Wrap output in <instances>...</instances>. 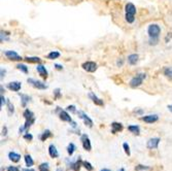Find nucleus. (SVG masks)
I'll list each match as a JSON object with an SVG mask.
<instances>
[{"label": "nucleus", "mask_w": 172, "mask_h": 171, "mask_svg": "<svg viewBox=\"0 0 172 171\" xmlns=\"http://www.w3.org/2000/svg\"><path fill=\"white\" fill-rule=\"evenodd\" d=\"M163 73L168 79L172 81V67H165L164 70H163Z\"/></svg>", "instance_id": "24"}, {"label": "nucleus", "mask_w": 172, "mask_h": 171, "mask_svg": "<svg viewBox=\"0 0 172 171\" xmlns=\"http://www.w3.org/2000/svg\"><path fill=\"white\" fill-rule=\"evenodd\" d=\"M24 159H25V163H26L27 166H28V167L33 166V164H34V161H33V159L31 158V156H30V155H26Z\"/></svg>", "instance_id": "27"}, {"label": "nucleus", "mask_w": 172, "mask_h": 171, "mask_svg": "<svg viewBox=\"0 0 172 171\" xmlns=\"http://www.w3.org/2000/svg\"><path fill=\"white\" fill-rule=\"evenodd\" d=\"M135 112H136L137 115H142L143 114V111H142V109H136V111H135Z\"/></svg>", "instance_id": "44"}, {"label": "nucleus", "mask_w": 172, "mask_h": 171, "mask_svg": "<svg viewBox=\"0 0 172 171\" xmlns=\"http://www.w3.org/2000/svg\"><path fill=\"white\" fill-rule=\"evenodd\" d=\"M128 130L130 131L131 133L136 134V135H139L140 133V128L137 126V125H131V126H128Z\"/></svg>", "instance_id": "22"}, {"label": "nucleus", "mask_w": 172, "mask_h": 171, "mask_svg": "<svg viewBox=\"0 0 172 171\" xmlns=\"http://www.w3.org/2000/svg\"><path fill=\"white\" fill-rule=\"evenodd\" d=\"M48 154L52 158H58L59 157V152H58V149L56 148V146L54 144H51L48 146Z\"/></svg>", "instance_id": "19"}, {"label": "nucleus", "mask_w": 172, "mask_h": 171, "mask_svg": "<svg viewBox=\"0 0 172 171\" xmlns=\"http://www.w3.org/2000/svg\"><path fill=\"white\" fill-rule=\"evenodd\" d=\"M27 81H28V84L30 86H32L33 88H35V89H38V90H45L48 89V86L44 84L42 81H36L34 78H28L27 79Z\"/></svg>", "instance_id": "5"}, {"label": "nucleus", "mask_w": 172, "mask_h": 171, "mask_svg": "<svg viewBox=\"0 0 172 171\" xmlns=\"http://www.w3.org/2000/svg\"><path fill=\"white\" fill-rule=\"evenodd\" d=\"M82 166H84L88 171H93V169H94V167L92 166L91 163H89V162H87V161H82Z\"/></svg>", "instance_id": "30"}, {"label": "nucleus", "mask_w": 172, "mask_h": 171, "mask_svg": "<svg viewBox=\"0 0 172 171\" xmlns=\"http://www.w3.org/2000/svg\"><path fill=\"white\" fill-rule=\"evenodd\" d=\"M6 134H7V128L6 127H3V129H2V135H6Z\"/></svg>", "instance_id": "42"}, {"label": "nucleus", "mask_w": 172, "mask_h": 171, "mask_svg": "<svg viewBox=\"0 0 172 171\" xmlns=\"http://www.w3.org/2000/svg\"><path fill=\"white\" fill-rule=\"evenodd\" d=\"M55 68L57 70H62L63 69V66L60 65V64H55Z\"/></svg>", "instance_id": "41"}, {"label": "nucleus", "mask_w": 172, "mask_h": 171, "mask_svg": "<svg viewBox=\"0 0 172 171\" xmlns=\"http://www.w3.org/2000/svg\"><path fill=\"white\" fill-rule=\"evenodd\" d=\"M167 108L169 109V111H171V112H172V104L168 105V106H167Z\"/></svg>", "instance_id": "47"}, {"label": "nucleus", "mask_w": 172, "mask_h": 171, "mask_svg": "<svg viewBox=\"0 0 172 171\" xmlns=\"http://www.w3.org/2000/svg\"><path fill=\"white\" fill-rule=\"evenodd\" d=\"M36 70H37V72L39 73V75H40L44 79H47V78H48V70L45 69V67H44V65L39 64V65L36 66Z\"/></svg>", "instance_id": "14"}, {"label": "nucleus", "mask_w": 172, "mask_h": 171, "mask_svg": "<svg viewBox=\"0 0 172 171\" xmlns=\"http://www.w3.org/2000/svg\"><path fill=\"white\" fill-rule=\"evenodd\" d=\"M7 88L10 91H15V92H19L22 88V84L20 81H10L7 84Z\"/></svg>", "instance_id": "13"}, {"label": "nucleus", "mask_w": 172, "mask_h": 171, "mask_svg": "<svg viewBox=\"0 0 172 171\" xmlns=\"http://www.w3.org/2000/svg\"><path fill=\"white\" fill-rule=\"evenodd\" d=\"M5 72H6V71H5V69L1 68V75H0V77H1V79L3 78V76L5 75Z\"/></svg>", "instance_id": "43"}, {"label": "nucleus", "mask_w": 172, "mask_h": 171, "mask_svg": "<svg viewBox=\"0 0 172 171\" xmlns=\"http://www.w3.org/2000/svg\"><path fill=\"white\" fill-rule=\"evenodd\" d=\"M57 171H63V170H62V169H61V168H59V169H58Z\"/></svg>", "instance_id": "50"}, {"label": "nucleus", "mask_w": 172, "mask_h": 171, "mask_svg": "<svg viewBox=\"0 0 172 171\" xmlns=\"http://www.w3.org/2000/svg\"><path fill=\"white\" fill-rule=\"evenodd\" d=\"M147 34H149V44L157 45L159 42L160 34H161V28L158 24H150L147 28Z\"/></svg>", "instance_id": "1"}, {"label": "nucleus", "mask_w": 172, "mask_h": 171, "mask_svg": "<svg viewBox=\"0 0 172 171\" xmlns=\"http://www.w3.org/2000/svg\"><path fill=\"white\" fill-rule=\"evenodd\" d=\"M8 158H10V161H13V162H15V163H17V162L20 161L21 156L19 154H17V152H10V154H8Z\"/></svg>", "instance_id": "21"}, {"label": "nucleus", "mask_w": 172, "mask_h": 171, "mask_svg": "<svg viewBox=\"0 0 172 171\" xmlns=\"http://www.w3.org/2000/svg\"><path fill=\"white\" fill-rule=\"evenodd\" d=\"M89 98L92 99V101H93L96 105H99V106H103L104 105V102L102 99L98 98V97L95 95L94 93H89Z\"/></svg>", "instance_id": "16"}, {"label": "nucleus", "mask_w": 172, "mask_h": 171, "mask_svg": "<svg viewBox=\"0 0 172 171\" xmlns=\"http://www.w3.org/2000/svg\"><path fill=\"white\" fill-rule=\"evenodd\" d=\"M60 56H61V54L59 53V52L53 51V52H51V53L48 54L47 58H48V59H50V60H54V59H58Z\"/></svg>", "instance_id": "25"}, {"label": "nucleus", "mask_w": 172, "mask_h": 171, "mask_svg": "<svg viewBox=\"0 0 172 171\" xmlns=\"http://www.w3.org/2000/svg\"><path fill=\"white\" fill-rule=\"evenodd\" d=\"M159 143H160V138H158V137H156V138H150L149 141H147L146 146H147V148H149V149H155V148H158Z\"/></svg>", "instance_id": "11"}, {"label": "nucleus", "mask_w": 172, "mask_h": 171, "mask_svg": "<svg viewBox=\"0 0 172 171\" xmlns=\"http://www.w3.org/2000/svg\"><path fill=\"white\" fill-rule=\"evenodd\" d=\"M138 55L137 54H131L128 56V63L130 64V65H135L137 62H138Z\"/></svg>", "instance_id": "20"}, {"label": "nucleus", "mask_w": 172, "mask_h": 171, "mask_svg": "<svg viewBox=\"0 0 172 171\" xmlns=\"http://www.w3.org/2000/svg\"><path fill=\"white\" fill-rule=\"evenodd\" d=\"M62 97V94H61V90L59 88H57V89H55L54 91V98L55 99H58V98H61Z\"/></svg>", "instance_id": "32"}, {"label": "nucleus", "mask_w": 172, "mask_h": 171, "mask_svg": "<svg viewBox=\"0 0 172 171\" xmlns=\"http://www.w3.org/2000/svg\"><path fill=\"white\" fill-rule=\"evenodd\" d=\"M101 171H110V170H109V169H106V168H105V169H102Z\"/></svg>", "instance_id": "48"}, {"label": "nucleus", "mask_w": 172, "mask_h": 171, "mask_svg": "<svg viewBox=\"0 0 172 171\" xmlns=\"http://www.w3.org/2000/svg\"><path fill=\"white\" fill-rule=\"evenodd\" d=\"M82 69L88 72H95L97 70V64L93 61H87V62L82 63Z\"/></svg>", "instance_id": "6"}, {"label": "nucleus", "mask_w": 172, "mask_h": 171, "mask_svg": "<svg viewBox=\"0 0 172 171\" xmlns=\"http://www.w3.org/2000/svg\"><path fill=\"white\" fill-rule=\"evenodd\" d=\"M149 167L147 166H143V165H138V166L135 167V170L136 171H143V170H149Z\"/></svg>", "instance_id": "35"}, {"label": "nucleus", "mask_w": 172, "mask_h": 171, "mask_svg": "<svg viewBox=\"0 0 172 171\" xmlns=\"http://www.w3.org/2000/svg\"><path fill=\"white\" fill-rule=\"evenodd\" d=\"M118 171H125V169H124V168H121V169H119Z\"/></svg>", "instance_id": "49"}, {"label": "nucleus", "mask_w": 172, "mask_h": 171, "mask_svg": "<svg viewBox=\"0 0 172 171\" xmlns=\"http://www.w3.org/2000/svg\"><path fill=\"white\" fill-rule=\"evenodd\" d=\"M145 77H146L145 73H138L136 76H134V77L131 79L129 85H130L131 88H137V87H139V86H141L143 79Z\"/></svg>", "instance_id": "4"}, {"label": "nucleus", "mask_w": 172, "mask_h": 171, "mask_svg": "<svg viewBox=\"0 0 172 171\" xmlns=\"http://www.w3.org/2000/svg\"><path fill=\"white\" fill-rule=\"evenodd\" d=\"M39 171H48V163H42L39 166Z\"/></svg>", "instance_id": "34"}, {"label": "nucleus", "mask_w": 172, "mask_h": 171, "mask_svg": "<svg viewBox=\"0 0 172 171\" xmlns=\"http://www.w3.org/2000/svg\"><path fill=\"white\" fill-rule=\"evenodd\" d=\"M82 165V161L78 158L75 162H71L69 164V168L72 169L73 171H79V168H81Z\"/></svg>", "instance_id": "15"}, {"label": "nucleus", "mask_w": 172, "mask_h": 171, "mask_svg": "<svg viewBox=\"0 0 172 171\" xmlns=\"http://www.w3.org/2000/svg\"><path fill=\"white\" fill-rule=\"evenodd\" d=\"M75 149H76V148H75L74 143H69L68 146H67V152H68L69 156H72Z\"/></svg>", "instance_id": "28"}, {"label": "nucleus", "mask_w": 172, "mask_h": 171, "mask_svg": "<svg viewBox=\"0 0 172 171\" xmlns=\"http://www.w3.org/2000/svg\"><path fill=\"white\" fill-rule=\"evenodd\" d=\"M17 68L21 70V71H23L24 73H28V67H27L25 64H18Z\"/></svg>", "instance_id": "29"}, {"label": "nucleus", "mask_w": 172, "mask_h": 171, "mask_svg": "<svg viewBox=\"0 0 172 171\" xmlns=\"http://www.w3.org/2000/svg\"><path fill=\"white\" fill-rule=\"evenodd\" d=\"M123 64H124V61H123L122 59H120V60H118V62H116V66H118V67H122Z\"/></svg>", "instance_id": "40"}, {"label": "nucleus", "mask_w": 172, "mask_h": 171, "mask_svg": "<svg viewBox=\"0 0 172 171\" xmlns=\"http://www.w3.org/2000/svg\"><path fill=\"white\" fill-rule=\"evenodd\" d=\"M23 171H35V170L31 169V168H25V169H23Z\"/></svg>", "instance_id": "46"}, {"label": "nucleus", "mask_w": 172, "mask_h": 171, "mask_svg": "<svg viewBox=\"0 0 172 171\" xmlns=\"http://www.w3.org/2000/svg\"><path fill=\"white\" fill-rule=\"evenodd\" d=\"M5 102H6V99H5L4 96L1 94V107H3V105L5 104Z\"/></svg>", "instance_id": "39"}, {"label": "nucleus", "mask_w": 172, "mask_h": 171, "mask_svg": "<svg viewBox=\"0 0 172 171\" xmlns=\"http://www.w3.org/2000/svg\"><path fill=\"white\" fill-rule=\"evenodd\" d=\"M23 117L25 118V125H24L23 127H21L20 129H19V132L20 133H23L24 131H26V132H28V129L30 127L32 126L33 124H34V122H35V118H34V114L31 111H29L28 108L25 109L23 112Z\"/></svg>", "instance_id": "2"}, {"label": "nucleus", "mask_w": 172, "mask_h": 171, "mask_svg": "<svg viewBox=\"0 0 172 171\" xmlns=\"http://www.w3.org/2000/svg\"><path fill=\"white\" fill-rule=\"evenodd\" d=\"M56 111H57V114L59 115L60 120H62L64 122H69V123L70 122H72L71 117L68 115V112H67L66 111H63V109H61L60 107H57Z\"/></svg>", "instance_id": "9"}, {"label": "nucleus", "mask_w": 172, "mask_h": 171, "mask_svg": "<svg viewBox=\"0 0 172 171\" xmlns=\"http://www.w3.org/2000/svg\"><path fill=\"white\" fill-rule=\"evenodd\" d=\"M70 124H71V126L73 127V128H76V123H75V122H70Z\"/></svg>", "instance_id": "45"}, {"label": "nucleus", "mask_w": 172, "mask_h": 171, "mask_svg": "<svg viewBox=\"0 0 172 171\" xmlns=\"http://www.w3.org/2000/svg\"><path fill=\"white\" fill-rule=\"evenodd\" d=\"M50 137H52V133L50 130H45L44 133L40 135V140H42V141H45L48 138H50Z\"/></svg>", "instance_id": "26"}, {"label": "nucleus", "mask_w": 172, "mask_h": 171, "mask_svg": "<svg viewBox=\"0 0 172 171\" xmlns=\"http://www.w3.org/2000/svg\"><path fill=\"white\" fill-rule=\"evenodd\" d=\"M76 114L78 115V118L82 119V120L84 121V123L87 125L88 127H90V128L93 127V121L91 120L90 117H89L87 114H85V112L82 111H78V112H76Z\"/></svg>", "instance_id": "8"}, {"label": "nucleus", "mask_w": 172, "mask_h": 171, "mask_svg": "<svg viewBox=\"0 0 172 171\" xmlns=\"http://www.w3.org/2000/svg\"><path fill=\"white\" fill-rule=\"evenodd\" d=\"M81 140H82V146H84V148L86 151L90 152L92 149V145H91V141L90 139H89L88 135H86V134H82V137H81Z\"/></svg>", "instance_id": "10"}, {"label": "nucleus", "mask_w": 172, "mask_h": 171, "mask_svg": "<svg viewBox=\"0 0 172 171\" xmlns=\"http://www.w3.org/2000/svg\"><path fill=\"white\" fill-rule=\"evenodd\" d=\"M7 171H20V169L18 167H15V166H10L7 168Z\"/></svg>", "instance_id": "38"}, {"label": "nucleus", "mask_w": 172, "mask_h": 171, "mask_svg": "<svg viewBox=\"0 0 172 171\" xmlns=\"http://www.w3.org/2000/svg\"><path fill=\"white\" fill-rule=\"evenodd\" d=\"M125 19L129 24H132L135 21V14H136V7L133 3L131 2H128L125 6Z\"/></svg>", "instance_id": "3"}, {"label": "nucleus", "mask_w": 172, "mask_h": 171, "mask_svg": "<svg viewBox=\"0 0 172 171\" xmlns=\"http://www.w3.org/2000/svg\"><path fill=\"white\" fill-rule=\"evenodd\" d=\"M19 96L21 97V103H22V106L23 107H26L27 103L31 100V97H30L29 95H26V94H22V93H19Z\"/></svg>", "instance_id": "18"}, {"label": "nucleus", "mask_w": 172, "mask_h": 171, "mask_svg": "<svg viewBox=\"0 0 172 171\" xmlns=\"http://www.w3.org/2000/svg\"><path fill=\"white\" fill-rule=\"evenodd\" d=\"M24 60L28 63H40L41 62V59L38 57H25Z\"/></svg>", "instance_id": "23"}, {"label": "nucleus", "mask_w": 172, "mask_h": 171, "mask_svg": "<svg viewBox=\"0 0 172 171\" xmlns=\"http://www.w3.org/2000/svg\"><path fill=\"white\" fill-rule=\"evenodd\" d=\"M7 111H8V115H13L15 112V107L10 100H7Z\"/></svg>", "instance_id": "31"}, {"label": "nucleus", "mask_w": 172, "mask_h": 171, "mask_svg": "<svg viewBox=\"0 0 172 171\" xmlns=\"http://www.w3.org/2000/svg\"><path fill=\"white\" fill-rule=\"evenodd\" d=\"M158 120H159V117L157 115H144V117L141 118V121L145 122V123H147V124L156 123Z\"/></svg>", "instance_id": "12"}, {"label": "nucleus", "mask_w": 172, "mask_h": 171, "mask_svg": "<svg viewBox=\"0 0 172 171\" xmlns=\"http://www.w3.org/2000/svg\"><path fill=\"white\" fill-rule=\"evenodd\" d=\"M122 130H123V125L121 123H118V122L111 123V133L115 134L118 132H121Z\"/></svg>", "instance_id": "17"}, {"label": "nucleus", "mask_w": 172, "mask_h": 171, "mask_svg": "<svg viewBox=\"0 0 172 171\" xmlns=\"http://www.w3.org/2000/svg\"><path fill=\"white\" fill-rule=\"evenodd\" d=\"M66 111H71L72 114H75V112H78V111H76V108H75L74 105H68L66 107Z\"/></svg>", "instance_id": "36"}, {"label": "nucleus", "mask_w": 172, "mask_h": 171, "mask_svg": "<svg viewBox=\"0 0 172 171\" xmlns=\"http://www.w3.org/2000/svg\"><path fill=\"white\" fill-rule=\"evenodd\" d=\"M123 148H124V151L127 154L128 156H130L131 155V152H130V146H129V144L127 142H125L124 144H123Z\"/></svg>", "instance_id": "33"}, {"label": "nucleus", "mask_w": 172, "mask_h": 171, "mask_svg": "<svg viewBox=\"0 0 172 171\" xmlns=\"http://www.w3.org/2000/svg\"><path fill=\"white\" fill-rule=\"evenodd\" d=\"M4 56L10 61H22V60H24V58L19 56V55H18L15 51H5Z\"/></svg>", "instance_id": "7"}, {"label": "nucleus", "mask_w": 172, "mask_h": 171, "mask_svg": "<svg viewBox=\"0 0 172 171\" xmlns=\"http://www.w3.org/2000/svg\"><path fill=\"white\" fill-rule=\"evenodd\" d=\"M24 139H26V140H29V141H31V140L33 139V136H32L30 133L26 132L25 134H24Z\"/></svg>", "instance_id": "37"}]
</instances>
